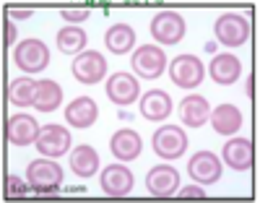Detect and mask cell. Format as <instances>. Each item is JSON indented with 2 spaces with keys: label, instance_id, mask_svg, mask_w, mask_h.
<instances>
[{
  "label": "cell",
  "instance_id": "cell-1",
  "mask_svg": "<svg viewBox=\"0 0 260 203\" xmlns=\"http://www.w3.org/2000/svg\"><path fill=\"white\" fill-rule=\"evenodd\" d=\"M26 180H29L34 193L50 195V193H57L60 185H62V169H60V164H55L50 159V156H42V159L29 162Z\"/></svg>",
  "mask_w": 260,
  "mask_h": 203
},
{
  "label": "cell",
  "instance_id": "cell-2",
  "mask_svg": "<svg viewBox=\"0 0 260 203\" xmlns=\"http://www.w3.org/2000/svg\"><path fill=\"white\" fill-rule=\"evenodd\" d=\"M151 146L164 162H175L187 151V135L180 125H161L151 138Z\"/></svg>",
  "mask_w": 260,
  "mask_h": 203
},
{
  "label": "cell",
  "instance_id": "cell-3",
  "mask_svg": "<svg viewBox=\"0 0 260 203\" xmlns=\"http://www.w3.org/2000/svg\"><path fill=\"white\" fill-rule=\"evenodd\" d=\"M13 60L21 71L39 73L50 65V50L42 39H24L13 47Z\"/></svg>",
  "mask_w": 260,
  "mask_h": 203
},
{
  "label": "cell",
  "instance_id": "cell-4",
  "mask_svg": "<svg viewBox=\"0 0 260 203\" xmlns=\"http://www.w3.org/2000/svg\"><path fill=\"white\" fill-rule=\"evenodd\" d=\"M164 68H167V55L156 44H143V47L133 52V71L146 81L159 78L164 73Z\"/></svg>",
  "mask_w": 260,
  "mask_h": 203
},
{
  "label": "cell",
  "instance_id": "cell-5",
  "mask_svg": "<svg viewBox=\"0 0 260 203\" xmlns=\"http://www.w3.org/2000/svg\"><path fill=\"white\" fill-rule=\"evenodd\" d=\"M213 34L221 44H226V47H240V44H245L247 37H250V24L240 13H224L216 21Z\"/></svg>",
  "mask_w": 260,
  "mask_h": 203
},
{
  "label": "cell",
  "instance_id": "cell-6",
  "mask_svg": "<svg viewBox=\"0 0 260 203\" xmlns=\"http://www.w3.org/2000/svg\"><path fill=\"white\" fill-rule=\"evenodd\" d=\"M151 37L161 44H177L185 37V18L175 11H161L151 18Z\"/></svg>",
  "mask_w": 260,
  "mask_h": 203
},
{
  "label": "cell",
  "instance_id": "cell-7",
  "mask_svg": "<svg viewBox=\"0 0 260 203\" xmlns=\"http://www.w3.org/2000/svg\"><path fill=\"white\" fill-rule=\"evenodd\" d=\"M71 133H68V128H62V125H45L39 130V135H37V151L42 154V156H50V159H57V156H62V154H68V149H71Z\"/></svg>",
  "mask_w": 260,
  "mask_h": 203
},
{
  "label": "cell",
  "instance_id": "cell-8",
  "mask_svg": "<svg viewBox=\"0 0 260 203\" xmlns=\"http://www.w3.org/2000/svg\"><path fill=\"white\" fill-rule=\"evenodd\" d=\"M203 63L195 55H177L169 65V78L180 89H195L203 81Z\"/></svg>",
  "mask_w": 260,
  "mask_h": 203
},
{
  "label": "cell",
  "instance_id": "cell-9",
  "mask_svg": "<svg viewBox=\"0 0 260 203\" xmlns=\"http://www.w3.org/2000/svg\"><path fill=\"white\" fill-rule=\"evenodd\" d=\"M73 76L78 83H99L107 76V60L102 57V52L89 50V52H81L73 60Z\"/></svg>",
  "mask_w": 260,
  "mask_h": 203
},
{
  "label": "cell",
  "instance_id": "cell-10",
  "mask_svg": "<svg viewBox=\"0 0 260 203\" xmlns=\"http://www.w3.org/2000/svg\"><path fill=\"white\" fill-rule=\"evenodd\" d=\"M180 185V172L172 164H159L146 175V188L154 198H172Z\"/></svg>",
  "mask_w": 260,
  "mask_h": 203
},
{
  "label": "cell",
  "instance_id": "cell-11",
  "mask_svg": "<svg viewBox=\"0 0 260 203\" xmlns=\"http://www.w3.org/2000/svg\"><path fill=\"white\" fill-rule=\"evenodd\" d=\"M187 172L198 185H213L221 177V162L213 151H198L187 162Z\"/></svg>",
  "mask_w": 260,
  "mask_h": 203
},
{
  "label": "cell",
  "instance_id": "cell-12",
  "mask_svg": "<svg viewBox=\"0 0 260 203\" xmlns=\"http://www.w3.org/2000/svg\"><path fill=\"white\" fill-rule=\"evenodd\" d=\"M99 183H102V190L110 198H125L133 190V172L125 164H110L102 172Z\"/></svg>",
  "mask_w": 260,
  "mask_h": 203
},
{
  "label": "cell",
  "instance_id": "cell-13",
  "mask_svg": "<svg viewBox=\"0 0 260 203\" xmlns=\"http://www.w3.org/2000/svg\"><path fill=\"white\" fill-rule=\"evenodd\" d=\"M141 94V83L136 81V76H130V73H112L110 81H107V97H110V102L125 107L130 102H136Z\"/></svg>",
  "mask_w": 260,
  "mask_h": 203
},
{
  "label": "cell",
  "instance_id": "cell-14",
  "mask_svg": "<svg viewBox=\"0 0 260 203\" xmlns=\"http://www.w3.org/2000/svg\"><path fill=\"white\" fill-rule=\"evenodd\" d=\"M110 151L117 162H133L141 156L143 151V141H141V135L136 130H130V128H122L112 135V141H110Z\"/></svg>",
  "mask_w": 260,
  "mask_h": 203
},
{
  "label": "cell",
  "instance_id": "cell-15",
  "mask_svg": "<svg viewBox=\"0 0 260 203\" xmlns=\"http://www.w3.org/2000/svg\"><path fill=\"white\" fill-rule=\"evenodd\" d=\"M39 130L42 128H39V123L31 115H11L6 135H8V141L13 146H29V143H37Z\"/></svg>",
  "mask_w": 260,
  "mask_h": 203
},
{
  "label": "cell",
  "instance_id": "cell-16",
  "mask_svg": "<svg viewBox=\"0 0 260 203\" xmlns=\"http://www.w3.org/2000/svg\"><path fill=\"white\" fill-rule=\"evenodd\" d=\"M141 115L151 123H164L172 115V99L161 89H151L141 99Z\"/></svg>",
  "mask_w": 260,
  "mask_h": 203
},
{
  "label": "cell",
  "instance_id": "cell-17",
  "mask_svg": "<svg viewBox=\"0 0 260 203\" xmlns=\"http://www.w3.org/2000/svg\"><path fill=\"white\" fill-rule=\"evenodd\" d=\"M99 118V107L91 97H78L65 109V123L73 128H91Z\"/></svg>",
  "mask_w": 260,
  "mask_h": 203
},
{
  "label": "cell",
  "instance_id": "cell-18",
  "mask_svg": "<svg viewBox=\"0 0 260 203\" xmlns=\"http://www.w3.org/2000/svg\"><path fill=\"white\" fill-rule=\"evenodd\" d=\"M252 156H255V149L247 138H232L224 143V162L237 169V172H245L252 167Z\"/></svg>",
  "mask_w": 260,
  "mask_h": 203
},
{
  "label": "cell",
  "instance_id": "cell-19",
  "mask_svg": "<svg viewBox=\"0 0 260 203\" xmlns=\"http://www.w3.org/2000/svg\"><path fill=\"white\" fill-rule=\"evenodd\" d=\"M208 73H211V78H213L216 83L229 86V83H234L237 78H240V73H242V63L237 60L234 55H229V52H224V55H213V60H211V65H208Z\"/></svg>",
  "mask_w": 260,
  "mask_h": 203
},
{
  "label": "cell",
  "instance_id": "cell-20",
  "mask_svg": "<svg viewBox=\"0 0 260 203\" xmlns=\"http://www.w3.org/2000/svg\"><path fill=\"white\" fill-rule=\"evenodd\" d=\"M208 115H211V107H208V99L201 97V94H192V97H185L180 102V118L187 128H201L208 123Z\"/></svg>",
  "mask_w": 260,
  "mask_h": 203
},
{
  "label": "cell",
  "instance_id": "cell-21",
  "mask_svg": "<svg viewBox=\"0 0 260 203\" xmlns=\"http://www.w3.org/2000/svg\"><path fill=\"white\" fill-rule=\"evenodd\" d=\"M213 130L219 135H234L237 130L242 128V112L237 109L234 104H219L211 115H208Z\"/></svg>",
  "mask_w": 260,
  "mask_h": 203
},
{
  "label": "cell",
  "instance_id": "cell-22",
  "mask_svg": "<svg viewBox=\"0 0 260 203\" xmlns=\"http://www.w3.org/2000/svg\"><path fill=\"white\" fill-rule=\"evenodd\" d=\"M104 44H107V50H110L112 55L130 52V50H133V44H136L133 26H127V24H112L110 29H107V34H104Z\"/></svg>",
  "mask_w": 260,
  "mask_h": 203
},
{
  "label": "cell",
  "instance_id": "cell-23",
  "mask_svg": "<svg viewBox=\"0 0 260 203\" xmlns=\"http://www.w3.org/2000/svg\"><path fill=\"white\" fill-rule=\"evenodd\" d=\"M71 169L78 177H91L99 169V154L91 146H76L71 151Z\"/></svg>",
  "mask_w": 260,
  "mask_h": 203
},
{
  "label": "cell",
  "instance_id": "cell-24",
  "mask_svg": "<svg viewBox=\"0 0 260 203\" xmlns=\"http://www.w3.org/2000/svg\"><path fill=\"white\" fill-rule=\"evenodd\" d=\"M62 102V89L55 81H37V94H34V107L39 112H55Z\"/></svg>",
  "mask_w": 260,
  "mask_h": 203
},
{
  "label": "cell",
  "instance_id": "cell-25",
  "mask_svg": "<svg viewBox=\"0 0 260 203\" xmlns=\"http://www.w3.org/2000/svg\"><path fill=\"white\" fill-rule=\"evenodd\" d=\"M86 32L81 26H62L57 32V47L62 55H81L86 47Z\"/></svg>",
  "mask_w": 260,
  "mask_h": 203
},
{
  "label": "cell",
  "instance_id": "cell-26",
  "mask_svg": "<svg viewBox=\"0 0 260 203\" xmlns=\"http://www.w3.org/2000/svg\"><path fill=\"white\" fill-rule=\"evenodd\" d=\"M34 94H37V81L31 78H13L11 86H8V99L11 104H18V107H34Z\"/></svg>",
  "mask_w": 260,
  "mask_h": 203
},
{
  "label": "cell",
  "instance_id": "cell-27",
  "mask_svg": "<svg viewBox=\"0 0 260 203\" xmlns=\"http://www.w3.org/2000/svg\"><path fill=\"white\" fill-rule=\"evenodd\" d=\"M26 183H29V180H26ZM18 175H8V195H26V190L31 188Z\"/></svg>",
  "mask_w": 260,
  "mask_h": 203
},
{
  "label": "cell",
  "instance_id": "cell-28",
  "mask_svg": "<svg viewBox=\"0 0 260 203\" xmlns=\"http://www.w3.org/2000/svg\"><path fill=\"white\" fill-rule=\"evenodd\" d=\"M60 16H62L65 21H71V24H78V21L89 18V8H62Z\"/></svg>",
  "mask_w": 260,
  "mask_h": 203
},
{
  "label": "cell",
  "instance_id": "cell-29",
  "mask_svg": "<svg viewBox=\"0 0 260 203\" xmlns=\"http://www.w3.org/2000/svg\"><path fill=\"white\" fill-rule=\"evenodd\" d=\"M31 13H34L31 8H16V6L6 8V16H8V18H16V21H26Z\"/></svg>",
  "mask_w": 260,
  "mask_h": 203
},
{
  "label": "cell",
  "instance_id": "cell-30",
  "mask_svg": "<svg viewBox=\"0 0 260 203\" xmlns=\"http://www.w3.org/2000/svg\"><path fill=\"white\" fill-rule=\"evenodd\" d=\"M206 193H203V188H195V185H190V188H182L180 190V198H203Z\"/></svg>",
  "mask_w": 260,
  "mask_h": 203
},
{
  "label": "cell",
  "instance_id": "cell-31",
  "mask_svg": "<svg viewBox=\"0 0 260 203\" xmlns=\"http://www.w3.org/2000/svg\"><path fill=\"white\" fill-rule=\"evenodd\" d=\"M6 37H8V39H6V44H8V47H11V44L16 42V37H18V32H16V26L11 24V21H8V29H6Z\"/></svg>",
  "mask_w": 260,
  "mask_h": 203
}]
</instances>
